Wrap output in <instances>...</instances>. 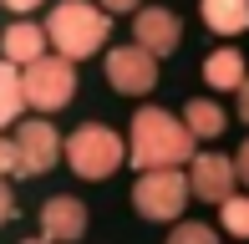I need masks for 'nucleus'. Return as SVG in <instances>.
Returning <instances> with one entry per match:
<instances>
[{
  "label": "nucleus",
  "instance_id": "7ed1b4c3",
  "mask_svg": "<svg viewBox=\"0 0 249 244\" xmlns=\"http://www.w3.org/2000/svg\"><path fill=\"white\" fill-rule=\"evenodd\" d=\"M20 87H26V107L56 112V107H66L71 92H76V66L66 56H36V61L20 66Z\"/></svg>",
  "mask_w": 249,
  "mask_h": 244
},
{
  "label": "nucleus",
  "instance_id": "a211bd4d",
  "mask_svg": "<svg viewBox=\"0 0 249 244\" xmlns=\"http://www.w3.org/2000/svg\"><path fill=\"white\" fill-rule=\"evenodd\" d=\"M5 219H16V193H10V183L0 178V224H5Z\"/></svg>",
  "mask_w": 249,
  "mask_h": 244
},
{
  "label": "nucleus",
  "instance_id": "f03ea898",
  "mask_svg": "<svg viewBox=\"0 0 249 244\" xmlns=\"http://www.w3.org/2000/svg\"><path fill=\"white\" fill-rule=\"evenodd\" d=\"M107 31H112V16L102 5H87V0H61V5L46 10V41L66 61H82L92 51H102Z\"/></svg>",
  "mask_w": 249,
  "mask_h": 244
},
{
  "label": "nucleus",
  "instance_id": "f257e3e1",
  "mask_svg": "<svg viewBox=\"0 0 249 244\" xmlns=\"http://www.w3.org/2000/svg\"><path fill=\"white\" fill-rule=\"evenodd\" d=\"M194 132H188V122H178L173 112H163V107H138L132 112V127H127V158L132 168H183L188 158H194Z\"/></svg>",
  "mask_w": 249,
  "mask_h": 244
},
{
  "label": "nucleus",
  "instance_id": "20e7f679",
  "mask_svg": "<svg viewBox=\"0 0 249 244\" xmlns=\"http://www.w3.org/2000/svg\"><path fill=\"white\" fill-rule=\"evenodd\" d=\"M66 163H71L82 178H112V173L122 168V138L112 127L87 122V127H76L71 138H66Z\"/></svg>",
  "mask_w": 249,
  "mask_h": 244
},
{
  "label": "nucleus",
  "instance_id": "f8f14e48",
  "mask_svg": "<svg viewBox=\"0 0 249 244\" xmlns=\"http://www.w3.org/2000/svg\"><path fill=\"white\" fill-rule=\"evenodd\" d=\"M203 82L219 87V92H239L244 87V56L234 46H219L209 61H203Z\"/></svg>",
  "mask_w": 249,
  "mask_h": 244
},
{
  "label": "nucleus",
  "instance_id": "412c9836",
  "mask_svg": "<svg viewBox=\"0 0 249 244\" xmlns=\"http://www.w3.org/2000/svg\"><path fill=\"white\" fill-rule=\"evenodd\" d=\"M0 5H10V10H36L41 0H0Z\"/></svg>",
  "mask_w": 249,
  "mask_h": 244
},
{
  "label": "nucleus",
  "instance_id": "9b49d317",
  "mask_svg": "<svg viewBox=\"0 0 249 244\" xmlns=\"http://www.w3.org/2000/svg\"><path fill=\"white\" fill-rule=\"evenodd\" d=\"M36 56H46V31L31 26V20H16V26H5V61L26 66V61H36Z\"/></svg>",
  "mask_w": 249,
  "mask_h": 244
},
{
  "label": "nucleus",
  "instance_id": "2eb2a0df",
  "mask_svg": "<svg viewBox=\"0 0 249 244\" xmlns=\"http://www.w3.org/2000/svg\"><path fill=\"white\" fill-rule=\"evenodd\" d=\"M183 122H188V132H194V138H219V132H224V107L194 97V102L183 107Z\"/></svg>",
  "mask_w": 249,
  "mask_h": 244
},
{
  "label": "nucleus",
  "instance_id": "9d476101",
  "mask_svg": "<svg viewBox=\"0 0 249 244\" xmlns=\"http://www.w3.org/2000/svg\"><path fill=\"white\" fill-rule=\"evenodd\" d=\"M41 234L46 239H82L87 234V204L56 193L46 209H41Z\"/></svg>",
  "mask_w": 249,
  "mask_h": 244
},
{
  "label": "nucleus",
  "instance_id": "6ab92c4d",
  "mask_svg": "<svg viewBox=\"0 0 249 244\" xmlns=\"http://www.w3.org/2000/svg\"><path fill=\"white\" fill-rule=\"evenodd\" d=\"M10 168H16V142L0 138V173H10Z\"/></svg>",
  "mask_w": 249,
  "mask_h": 244
},
{
  "label": "nucleus",
  "instance_id": "ddd939ff",
  "mask_svg": "<svg viewBox=\"0 0 249 244\" xmlns=\"http://www.w3.org/2000/svg\"><path fill=\"white\" fill-rule=\"evenodd\" d=\"M203 20L219 36H239L249 26V0H203Z\"/></svg>",
  "mask_w": 249,
  "mask_h": 244
},
{
  "label": "nucleus",
  "instance_id": "aec40b11",
  "mask_svg": "<svg viewBox=\"0 0 249 244\" xmlns=\"http://www.w3.org/2000/svg\"><path fill=\"white\" fill-rule=\"evenodd\" d=\"M102 10H107V16H122V10H138V0H102Z\"/></svg>",
  "mask_w": 249,
  "mask_h": 244
},
{
  "label": "nucleus",
  "instance_id": "6e6552de",
  "mask_svg": "<svg viewBox=\"0 0 249 244\" xmlns=\"http://www.w3.org/2000/svg\"><path fill=\"white\" fill-rule=\"evenodd\" d=\"M239 173H234V158L224 153H194L188 158V193H198L203 204H224L234 193Z\"/></svg>",
  "mask_w": 249,
  "mask_h": 244
},
{
  "label": "nucleus",
  "instance_id": "423d86ee",
  "mask_svg": "<svg viewBox=\"0 0 249 244\" xmlns=\"http://www.w3.org/2000/svg\"><path fill=\"white\" fill-rule=\"evenodd\" d=\"M10 142H16V168H10V173H20V178L51 173L56 158H61V138H56L51 122H20Z\"/></svg>",
  "mask_w": 249,
  "mask_h": 244
},
{
  "label": "nucleus",
  "instance_id": "1a4fd4ad",
  "mask_svg": "<svg viewBox=\"0 0 249 244\" xmlns=\"http://www.w3.org/2000/svg\"><path fill=\"white\" fill-rule=\"evenodd\" d=\"M178 36H183V20H178L173 10H163V5L132 16V41H138L148 56H173V51H178Z\"/></svg>",
  "mask_w": 249,
  "mask_h": 244
},
{
  "label": "nucleus",
  "instance_id": "4468645a",
  "mask_svg": "<svg viewBox=\"0 0 249 244\" xmlns=\"http://www.w3.org/2000/svg\"><path fill=\"white\" fill-rule=\"evenodd\" d=\"M20 112H26V87H20V71H16V61H0V127L16 122Z\"/></svg>",
  "mask_w": 249,
  "mask_h": 244
},
{
  "label": "nucleus",
  "instance_id": "dca6fc26",
  "mask_svg": "<svg viewBox=\"0 0 249 244\" xmlns=\"http://www.w3.org/2000/svg\"><path fill=\"white\" fill-rule=\"evenodd\" d=\"M219 209H224V229H229V234H239V239H244V234H249V204H244L239 193H229V198H224Z\"/></svg>",
  "mask_w": 249,
  "mask_h": 244
},
{
  "label": "nucleus",
  "instance_id": "39448f33",
  "mask_svg": "<svg viewBox=\"0 0 249 244\" xmlns=\"http://www.w3.org/2000/svg\"><path fill=\"white\" fill-rule=\"evenodd\" d=\"M188 204V173L183 168H148L132 188V209H138L142 219H178Z\"/></svg>",
  "mask_w": 249,
  "mask_h": 244
},
{
  "label": "nucleus",
  "instance_id": "0eeeda50",
  "mask_svg": "<svg viewBox=\"0 0 249 244\" xmlns=\"http://www.w3.org/2000/svg\"><path fill=\"white\" fill-rule=\"evenodd\" d=\"M107 82L127 97H148L158 87V56H148L142 46H117L107 51Z\"/></svg>",
  "mask_w": 249,
  "mask_h": 244
},
{
  "label": "nucleus",
  "instance_id": "f3484780",
  "mask_svg": "<svg viewBox=\"0 0 249 244\" xmlns=\"http://www.w3.org/2000/svg\"><path fill=\"white\" fill-rule=\"evenodd\" d=\"M173 244H213L209 224H173Z\"/></svg>",
  "mask_w": 249,
  "mask_h": 244
}]
</instances>
